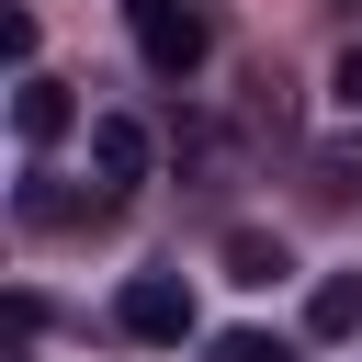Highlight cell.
Wrapping results in <instances>:
<instances>
[{
	"instance_id": "7",
	"label": "cell",
	"mask_w": 362,
	"mask_h": 362,
	"mask_svg": "<svg viewBox=\"0 0 362 362\" xmlns=\"http://www.w3.org/2000/svg\"><path fill=\"white\" fill-rule=\"evenodd\" d=\"M305 339H362V272H328L305 294Z\"/></svg>"
},
{
	"instance_id": "2",
	"label": "cell",
	"mask_w": 362,
	"mask_h": 362,
	"mask_svg": "<svg viewBox=\"0 0 362 362\" xmlns=\"http://www.w3.org/2000/svg\"><path fill=\"white\" fill-rule=\"evenodd\" d=\"M113 317H124V339H158V351H170V339H192V283H181V272H136Z\"/></svg>"
},
{
	"instance_id": "5",
	"label": "cell",
	"mask_w": 362,
	"mask_h": 362,
	"mask_svg": "<svg viewBox=\"0 0 362 362\" xmlns=\"http://www.w3.org/2000/svg\"><path fill=\"white\" fill-rule=\"evenodd\" d=\"M305 192H317L328 215H351V204H362V136H328V147L305 158Z\"/></svg>"
},
{
	"instance_id": "1",
	"label": "cell",
	"mask_w": 362,
	"mask_h": 362,
	"mask_svg": "<svg viewBox=\"0 0 362 362\" xmlns=\"http://www.w3.org/2000/svg\"><path fill=\"white\" fill-rule=\"evenodd\" d=\"M124 23H136V68H147V79L181 90V79L204 68V11H192V0H124Z\"/></svg>"
},
{
	"instance_id": "9",
	"label": "cell",
	"mask_w": 362,
	"mask_h": 362,
	"mask_svg": "<svg viewBox=\"0 0 362 362\" xmlns=\"http://www.w3.org/2000/svg\"><path fill=\"white\" fill-rule=\"evenodd\" d=\"M215 362H283V351H272L260 328H226V339H215Z\"/></svg>"
},
{
	"instance_id": "4",
	"label": "cell",
	"mask_w": 362,
	"mask_h": 362,
	"mask_svg": "<svg viewBox=\"0 0 362 362\" xmlns=\"http://www.w3.org/2000/svg\"><path fill=\"white\" fill-rule=\"evenodd\" d=\"M90 170H102V192L147 181V124L136 113H90Z\"/></svg>"
},
{
	"instance_id": "6",
	"label": "cell",
	"mask_w": 362,
	"mask_h": 362,
	"mask_svg": "<svg viewBox=\"0 0 362 362\" xmlns=\"http://www.w3.org/2000/svg\"><path fill=\"white\" fill-rule=\"evenodd\" d=\"M283 272H294V249H283L272 226H238V238H226V283H249V294H272Z\"/></svg>"
},
{
	"instance_id": "8",
	"label": "cell",
	"mask_w": 362,
	"mask_h": 362,
	"mask_svg": "<svg viewBox=\"0 0 362 362\" xmlns=\"http://www.w3.org/2000/svg\"><path fill=\"white\" fill-rule=\"evenodd\" d=\"M328 102H339V113H362V45H339V68H328Z\"/></svg>"
},
{
	"instance_id": "3",
	"label": "cell",
	"mask_w": 362,
	"mask_h": 362,
	"mask_svg": "<svg viewBox=\"0 0 362 362\" xmlns=\"http://www.w3.org/2000/svg\"><path fill=\"white\" fill-rule=\"evenodd\" d=\"M68 124H79V90H68V79H34V68H23V90H11V136H23V147H57Z\"/></svg>"
}]
</instances>
